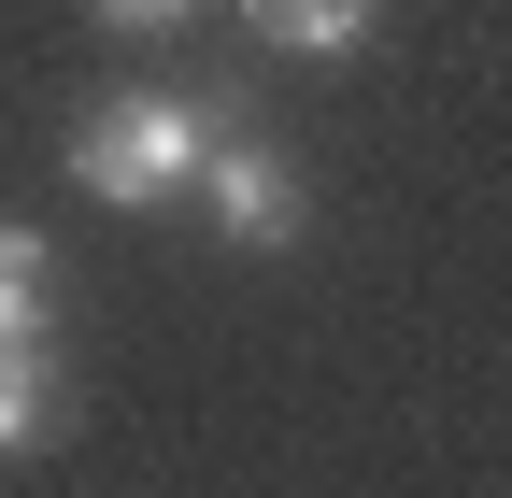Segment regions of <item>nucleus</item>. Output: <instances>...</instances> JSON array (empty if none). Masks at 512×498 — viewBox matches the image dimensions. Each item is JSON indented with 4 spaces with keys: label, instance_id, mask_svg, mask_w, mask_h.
Listing matches in <instances>:
<instances>
[{
    "label": "nucleus",
    "instance_id": "7ed1b4c3",
    "mask_svg": "<svg viewBox=\"0 0 512 498\" xmlns=\"http://www.w3.org/2000/svg\"><path fill=\"white\" fill-rule=\"evenodd\" d=\"M43 314H57V242L0 214V356H43Z\"/></svg>",
    "mask_w": 512,
    "mask_h": 498
},
{
    "label": "nucleus",
    "instance_id": "f257e3e1",
    "mask_svg": "<svg viewBox=\"0 0 512 498\" xmlns=\"http://www.w3.org/2000/svg\"><path fill=\"white\" fill-rule=\"evenodd\" d=\"M200 114H185V100H157V86H128V100H100L86 114V129H72V185H86V200H185V185H200Z\"/></svg>",
    "mask_w": 512,
    "mask_h": 498
},
{
    "label": "nucleus",
    "instance_id": "f03ea898",
    "mask_svg": "<svg viewBox=\"0 0 512 498\" xmlns=\"http://www.w3.org/2000/svg\"><path fill=\"white\" fill-rule=\"evenodd\" d=\"M200 200H214V228H228V242H256V257H285V242L313 228L299 171H285L271 143H214V157H200Z\"/></svg>",
    "mask_w": 512,
    "mask_h": 498
},
{
    "label": "nucleus",
    "instance_id": "423d86ee",
    "mask_svg": "<svg viewBox=\"0 0 512 498\" xmlns=\"http://www.w3.org/2000/svg\"><path fill=\"white\" fill-rule=\"evenodd\" d=\"M200 0H100V29H185Z\"/></svg>",
    "mask_w": 512,
    "mask_h": 498
},
{
    "label": "nucleus",
    "instance_id": "20e7f679",
    "mask_svg": "<svg viewBox=\"0 0 512 498\" xmlns=\"http://www.w3.org/2000/svg\"><path fill=\"white\" fill-rule=\"evenodd\" d=\"M57 427H72V385H57V356H0V456H43Z\"/></svg>",
    "mask_w": 512,
    "mask_h": 498
},
{
    "label": "nucleus",
    "instance_id": "39448f33",
    "mask_svg": "<svg viewBox=\"0 0 512 498\" xmlns=\"http://www.w3.org/2000/svg\"><path fill=\"white\" fill-rule=\"evenodd\" d=\"M242 15H256V43H285V57H342V43H370L384 0H242Z\"/></svg>",
    "mask_w": 512,
    "mask_h": 498
}]
</instances>
